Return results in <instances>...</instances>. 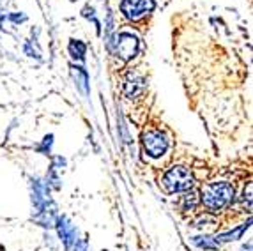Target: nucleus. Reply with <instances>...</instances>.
Returning <instances> with one entry per match:
<instances>
[{
    "label": "nucleus",
    "instance_id": "obj_1",
    "mask_svg": "<svg viewBox=\"0 0 253 251\" xmlns=\"http://www.w3.org/2000/svg\"><path fill=\"white\" fill-rule=\"evenodd\" d=\"M234 186L228 182H211L204 186L202 189V202L209 210L225 209L227 205L234 202Z\"/></svg>",
    "mask_w": 253,
    "mask_h": 251
},
{
    "label": "nucleus",
    "instance_id": "obj_2",
    "mask_svg": "<svg viewBox=\"0 0 253 251\" xmlns=\"http://www.w3.org/2000/svg\"><path fill=\"white\" fill-rule=\"evenodd\" d=\"M193 175L186 167H172L169 172L165 173L163 177V184L169 193H184L188 189L193 188Z\"/></svg>",
    "mask_w": 253,
    "mask_h": 251
},
{
    "label": "nucleus",
    "instance_id": "obj_3",
    "mask_svg": "<svg viewBox=\"0 0 253 251\" xmlns=\"http://www.w3.org/2000/svg\"><path fill=\"white\" fill-rule=\"evenodd\" d=\"M144 140V149L151 158H161L169 149V140L161 131H147L142 136Z\"/></svg>",
    "mask_w": 253,
    "mask_h": 251
},
{
    "label": "nucleus",
    "instance_id": "obj_4",
    "mask_svg": "<svg viewBox=\"0 0 253 251\" xmlns=\"http://www.w3.org/2000/svg\"><path fill=\"white\" fill-rule=\"evenodd\" d=\"M154 9V0H123L121 11L127 20H140Z\"/></svg>",
    "mask_w": 253,
    "mask_h": 251
},
{
    "label": "nucleus",
    "instance_id": "obj_5",
    "mask_svg": "<svg viewBox=\"0 0 253 251\" xmlns=\"http://www.w3.org/2000/svg\"><path fill=\"white\" fill-rule=\"evenodd\" d=\"M115 51L123 60H131L138 51V39L129 32H123L117 36L115 41Z\"/></svg>",
    "mask_w": 253,
    "mask_h": 251
},
{
    "label": "nucleus",
    "instance_id": "obj_6",
    "mask_svg": "<svg viewBox=\"0 0 253 251\" xmlns=\"http://www.w3.org/2000/svg\"><path fill=\"white\" fill-rule=\"evenodd\" d=\"M57 228H59V235H60V239H62L64 246L71 248L73 244H76V241H78V239H76V230H75V226L68 221V218H59Z\"/></svg>",
    "mask_w": 253,
    "mask_h": 251
},
{
    "label": "nucleus",
    "instance_id": "obj_7",
    "mask_svg": "<svg viewBox=\"0 0 253 251\" xmlns=\"http://www.w3.org/2000/svg\"><path fill=\"white\" fill-rule=\"evenodd\" d=\"M144 88H145V82L140 76L136 75H129L126 80V85H124V90H126V96L127 97H136L140 96V94L144 92Z\"/></svg>",
    "mask_w": 253,
    "mask_h": 251
},
{
    "label": "nucleus",
    "instance_id": "obj_8",
    "mask_svg": "<svg viewBox=\"0 0 253 251\" xmlns=\"http://www.w3.org/2000/svg\"><path fill=\"white\" fill-rule=\"evenodd\" d=\"M71 73H73V78H75L76 82V87L80 88L82 94H89V76H87V73L82 69V67H76L73 66L71 67Z\"/></svg>",
    "mask_w": 253,
    "mask_h": 251
},
{
    "label": "nucleus",
    "instance_id": "obj_9",
    "mask_svg": "<svg viewBox=\"0 0 253 251\" xmlns=\"http://www.w3.org/2000/svg\"><path fill=\"white\" fill-rule=\"evenodd\" d=\"M197 205H199V193L193 191V189L184 191V197H182V200H181V209L182 210H193Z\"/></svg>",
    "mask_w": 253,
    "mask_h": 251
},
{
    "label": "nucleus",
    "instance_id": "obj_10",
    "mask_svg": "<svg viewBox=\"0 0 253 251\" xmlns=\"http://www.w3.org/2000/svg\"><path fill=\"white\" fill-rule=\"evenodd\" d=\"M85 51H87V46H85L82 41H75V39H73V41L69 42V53H71L73 59L84 60L85 59Z\"/></svg>",
    "mask_w": 253,
    "mask_h": 251
},
{
    "label": "nucleus",
    "instance_id": "obj_11",
    "mask_svg": "<svg viewBox=\"0 0 253 251\" xmlns=\"http://www.w3.org/2000/svg\"><path fill=\"white\" fill-rule=\"evenodd\" d=\"M84 16L85 18H90V20L94 21V25H96V29H97V34L101 32V25H99V21L96 20V16H94V9L92 7H85L84 9Z\"/></svg>",
    "mask_w": 253,
    "mask_h": 251
},
{
    "label": "nucleus",
    "instance_id": "obj_12",
    "mask_svg": "<svg viewBox=\"0 0 253 251\" xmlns=\"http://www.w3.org/2000/svg\"><path fill=\"white\" fill-rule=\"evenodd\" d=\"M51 140H53V134H48L44 142H42V147H39V152H50V147H51Z\"/></svg>",
    "mask_w": 253,
    "mask_h": 251
},
{
    "label": "nucleus",
    "instance_id": "obj_13",
    "mask_svg": "<svg viewBox=\"0 0 253 251\" xmlns=\"http://www.w3.org/2000/svg\"><path fill=\"white\" fill-rule=\"evenodd\" d=\"M75 251H87V246H85V243H78V241H76Z\"/></svg>",
    "mask_w": 253,
    "mask_h": 251
},
{
    "label": "nucleus",
    "instance_id": "obj_14",
    "mask_svg": "<svg viewBox=\"0 0 253 251\" xmlns=\"http://www.w3.org/2000/svg\"><path fill=\"white\" fill-rule=\"evenodd\" d=\"M73 2H75V0H73Z\"/></svg>",
    "mask_w": 253,
    "mask_h": 251
}]
</instances>
